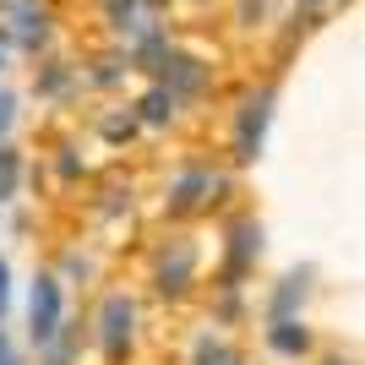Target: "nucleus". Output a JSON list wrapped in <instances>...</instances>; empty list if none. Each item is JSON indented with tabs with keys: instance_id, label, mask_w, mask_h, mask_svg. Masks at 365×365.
I'll return each mask as SVG.
<instances>
[{
	"instance_id": "nucleus-21",
	"label": "nucleus",
	"mask_w": 365,
	"mask_h": 365,
	"mask_svg": "<svg viewBox=\"0 0 365 365\" xmlns=\"http://www.w3.org/2000/svg\"><path fill=\"white\" fill-rule=\"evenodd\" d=\"M16 120H22V93L0 82V142H6V137L16 131Z\"/></svg>"
},
{
	"instance_id": "nucleus-22",
	"label": "nucleus",
	"mask_w": 365,
	"mask_h": 365,
	"mask_svg": "<svg viewBox=\"0 0 365 365\" xmlns=\"http://www.w3.org/2000/svg\"><path fill=\"white\" fill-rule=\"evenodd\" d=\"M11 300H16V273H11V262L0 257V322H11Z\"/></svg>"
},
{
	"instance_id": "nucleus-29",
	"label": "nucleus",
	"mask_w": 365,
	"mask_h": 365,
	"mask_svg": "<svg viewBox=\"0 0 365 365\" xmlns=\"http://www.w3.org/2000/svg\"><path fill=\"white\" fill-rule=\"evenodd\" d=\"M235 365H251V360H245V354H240V360H235Z\"/></svg>"
},
{
	"instance_id": "nucleus-10",
	"label": "nucleus",
	"mask_w": 365,
	"mask_h": 365,
	"mask_svg": "<svg viewBox=\"0 0 365 365\" xmlns=\"http://www.w3.org/2000/svg\"><path fill=\"white\" fill-rule=\"evenodd\" d=\"M76 93H82V66L44 61L38 71H33V98H44V104H71Z\"/></svg>"
},
{
	"instance_id": "nucleus-8",
	"label": "nucleus",
	"mask_w": 365,
	"mask_h": 365,
	"mask_svg": "<svg viewBox=\"0 0 365 365\" xmlns=\"http://www.w3.org/2000/svg\"><path fill=\"white\" fill-rule=\"evenodd\" d=\"M262 349L273 354V360H317V327L305 317H278V322H262Z\"/></svg>"
},
{
	"instance_id": "nucleus-9",
	"label": "nucleus",
	"mask_w": 365,
	"mask_h": 365,
	"mask_svg": "<svg viewBox=\"0 0 365 365\" xmlns=\"http://www.w3.org/2000/svg\"><path fill=\"white\" fill-rule=\"evenodd\" d=\"M317 294V267L305 262V267H289V273L278 278L273 289H267V305H262V322H278V317H305V305Z\"/></svg>"
},
{
	"instance_id": "nucleus-14",
	"label": "nucleus",
	"mask_w": 365,
	"mask_h": 365,
	"mask_svg": "<svg viewBox=\"0 0 365 365\" xmlns=\"http://www.w3.org/2000/svg\"><path fill=\"white\" fill-rule=\"evenodd\" d=\"M235 360H240V349H235L218 327H202V333L191 338V354H185V365H235Z\"/></svg>"
},
{
	"instance_id": "nucleus-23",
	"label": "nucleus",
	"mask_w": 365,
	"mask_h": 365,
	"mask_svg": "<svg viewBox=\"0 0 365 365\" xmlns=\"http://www.w3.org/2000/svg\"><path fill=\"white\" fill-rule=\"evenodd\" d=\"M0 365H28V360H22V349H16V338L6 333V322H0Z\"/></svg>"
},
{
	"instance_id": "nucleus-6",
	"label": "nucleus",
	"mask_w": 365,
	"mask_h": 365,
	"mask_svg": "<svg viewBox=\"0 0 365 365\" xmlns=\"http://www.w3.org/2000/svg\"><path fill=\"white\" fill-rule=\"evenodd\" d=\"M71 317L66 311V284H61V273L55 267H38L33 273V284H28V344L38 349L44 338H55V327Z\"/></svg>"
},
{
	"instance_id": "nucleus-18",
	"label": "nucleus",
	"mask_w": 365,
	"mask_h": 365,
	"mask_svg": "<svg viewBox=\"0 0 365 365\" xmlns=\"http://www.w3.org/2000/svg\"><path fill=\"white\" fill-rule=\"evenodd\" d=\"M125 76H131L125 55H104V61H93L88 71H82V88H98V93H109V88H120Z\"/></svg>"
},
{
	"instance_id": "nucleus-28",
	"label": "nucleus",
	"mask_w": 365,
	"mask_h": 365,
	"mask_svg": "<svg viewBox=\"0 0 365 365\" xmlns=\"http://www.w3.org/2000/svg\"><path fill=\"white\" fill-rule=\"evenodd\" d=\"M0 71H6V49H0Z\"/></svg>"
},
{
	"instance_id": "nucleus-20",
	"label": "nucleus",
	"mask_w": 365,
	"mask_h": 365,
	"mask_svg": "<svg viewBox=\"0 0 365 365\" xmlns=\"http://www.w3.org/2000/svg\"><path fill=\"white\" fill-rule=\"evenodd\" d=\"M82 175H88L82 148H76V142H61V148H55V180H61V185H76Z\"/></svg>"
},
{
	"instance_id": "nucleus-3",
	"label": "nucleus",
	"mask_w": 365,
	"mask_h": 365,
	"mask_svg": "<svg viewBox=\"0 0 365 365\" xmlns=\"http://www.w3.org/2000/svg\"><path fill=\"white\" fill-rule=\"evenodd\" d=\"M142 344V300L131 289H104L93 311V349L104 365H125Z\"/></svg>"
},
{
	"instance_id": "nucleus-5",
	"label": "nucleus",
	"mask_w": 365,
	"mask_h": 365,
	"mask_svg": "<svg viewBox=\"0 0 365 365\" xmlns=\"http://www.w3.org/2000/svg\"><path fill=\"white\" fill-rule=\"evenodd\" d=\"M229 197V175L218 164H207V158H185V164L169 169V180H164V218H197L207 213L213 202Z\"/></svg>"
},
{
	"instance_id": "nucleus-2",
	"label": "nucleus",
	"mask_w": 365,
	"mask_h": 365,
	"mask_svg": "<svg viewBox=\"0 0 365 365\" xmlns=\"http://www.w3.org/2000/svg\"><path fill=\"white\" fill-rule=\"evenodd\" d=\"M273 115H278V88L262 82V88H245L229 109V164L235 169H251L267 153V131H273Z\"/></svg>"
},
{
	"instance_id": "nucleus-13",
	"label": "nucleus",
	"mask_w": 365,
	"mask_h": 365,
	"mask_svg": "<svg viewBox=\"0 0 365 365\" xmlns=\"http://www.w3.org/2000/svg\"><path fill=\"white\" fill-rule=\"evenodd\" d=\"M131 115H137V125H142V131H169V125L180 120V104H175V98H169V93L158 88V82H153V88L142 93L137 104H131Z\"/></svg>"
},
{
	"instance_id": "nucleus-11",
	"label": "nucleus",
	"mask_w": 365,
	"mask_h": 365,
	"mask_svg": "<svg viewBox=\"0 0 365 365\" xmlns=\"http://www.w3.org/2000/svg\"><path fill=\"white\" fill-rule=\"evenodd\" d=\"M104 16H109V28L120 33L125 44H131V38H142V33H153L158 28V22H153V6L148 0H104Z\"/></svg>"
},
{
	"instance_id": "nucleus-27",
	"label": "nucleus",
	"mask_w": 365,
	"mask_h": 365,
	"mask_svg": "<svg viewBox=\"0 0 365 365\" xmlns=\"http://www.w3.org/2000/svg\"><path fill=\"white\" fill-rule=\"evenodd\" d=\"M0 229H6V197H0Z\"/></svg>"
},
{
	"instance_id": "nucleus-24",
	"label": "nucleus",
	"mask_w": 365,
	"mask_h": 365,
	"mask_svg": "<svg viewBox=\"0 0 365 365\" xmlns=\"http://www.w3.org/2000/svg\"><path fill=\"white\" fill-rule=\"evenodd\" d=\"M317 365H354V360H349V354H322Z\"/></svg>"
},
{
	"instance_id": "nucleus-12",
	"label": "nucleus",
	"mask_w": 365,
	"mask_h": 365,
	"mask_svg": "<svg viewBox=\"0 0 365 365\" xmlns=\"http://www.w3.org/2000/svg\"><path fill=\"white\" fill-rule=\"evenodd\" d=\"M82 322L66 317L61 327H55V338H44L38 344V365H82Z\"/></svg>"
},
{
	"instance_id": "nucleus-25",
	"label": "nucleus",
	"mask_w": 365,
	"mask_h": 365,
	"mask_svg": "<svg viewBox=\"0 0 365 365\" xmlns=\"http://www.w3.org/2000/svg\"><path fill=\"white\" fill-rule=\"evenodd\" d=\"M300 6H305V11H317V6H327V0H300Z\"/></svg>"
},
{
	"instance_id": "nucleus-26",
	"label": "nucleus",
	"mask_w": 365,
	"mask_h": 365,
	"mask_svg": "<svg viewBox=\"0 0 365 365\" xmlns=\"http://www.w3.org/2000/svg\"><path fill=\"white\" fill-rule=\"evenodd\" d=\"M148 6H153V11H164V6H169V0H148Z\"/></svg>"
},
{
	"instance_id": "nucleus-1",
	"label": "nucleus",
	"mask_w": 365,
	"mask_h": 365,
	"mask_svg": "<svg viewBox=\"0 0 365 365\" xmlns=\"http://www.w3.org/2000/svg\"><path fill=\"white\" fill-rule=\"evenodd\" d=\"M148 284L158 300H191L202 284V240L197 235H185V229L158 235L148 251Z\"/></svg>"
},
{
	"instance_id": "nucleus-7",
	"label": "nucleus",
	"mask_w": 365,
	"mask_h": 365,
	"mask_svg": "<svg viewBox=\"0 0 365 365\" xmlns=\"http://www.w3.org/2000/svg\"><path fill=\"white\" fill-rule=\"evenodd\" d=\"M153 82H158V88L169 93V98H175V104L180 109H191V104H202V98H207V82H213V66H202V61H191V55H180V49L169 44L164 49V61L153 66Z\"/></svg>"
},
{
	"instance_id": "nucleus-17",
	"label": "nucleus",
	"mask_w": 365,
	"mask_h": 365,
	"mask_svg": "<svg viewBox=\"0 0 365 365\" xmlns=\"http://www.w3.org/2000/svg\"><path fill=\"white\" fill-rule=\"evenodd\" d=\"M22 175H28V153L16 148L11 137L0 142V197L16 202V191H22Z\"/></svg>"
},
{
	"instance_id": "nucleus-16",
	"label": "nucleus",
	"mask_w": 365,
	"mask_h": 365,
	"mask_svg": "<svg viewBox=\"0 0 365 365\" xmlns=\"http://www.w3.org/2000/svg\"><path fill=\"white\" fill-rule=\"evenodd\" d=\"M98 137H104L115 153L131 148V142L142 137V125H137V115H131V104H125V109H104V115H98Z\"/></svg>"
},
{
	"instance_id": "nucleus-19",
	"label": "nucleus",
	"mask_w": 365,
	"mask_h": 365,
	"mask_svg": "<svg viewBox=\"0 0 365 365\" xmlns=\"http://www.w3.org/2000/svg\"><path fill=\"white\" fill-rule=\"evenodd\" d=\"M55 273H61V284H82V289H88L93 278H98V257H93V251H66L61 257V267H55Z\"/></svg>"
},
{
	"instance_id": "nucleus-4",
	"label": "nucleus",
	"mask_w": 365,
	"mask_h": 365,
	"mask_svg": "<svg viewBox=\"0 0 365 365\" xmlns=\"http://www.w3.org/2000/svg\"><path fill=\"white\" fill-rule=\"evenodd\" d=\"M262 257H267V224L257 213H235L224 224V240H218V273L213 289H245L257 278Z\"/></svg>"
},
{
	"instance_id": "nucleus-15",
	"label": "nucleus",
	"mask_w": 365,
	"mask_h": 365,
	"mask_svg": "<svg viewBox=\"0 0 365 365\" xmlns=\"http://www.w3.org/2000/svg\"><path fill=\"white\" fill-rule=\"evenodd\" d=\"M245 317H251V300H245V289H213V311H207V327L229 333V327H245Z\"/></svg>"
}]
</instances>
